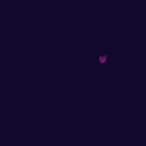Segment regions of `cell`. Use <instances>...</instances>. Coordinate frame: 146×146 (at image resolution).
Listing matches in <instances>:
<instances>
[{
	"instance_id": "cell-1",
	"label": "cell",
	"mask_w": 146,
	"mask_h": 146,
	"mask_svg": "<svg viewBox=\"0 0 146 146\" xmlns=\"http://www.w3.org/2000/svg\"><path fill=\"white\" fill-rule=\"evenodd\" d=\"M107 62V55H100V64H105Z\"/></svg>"
}]
</instances>
